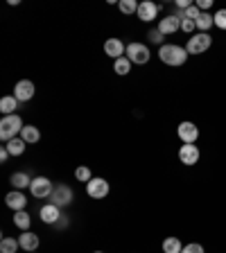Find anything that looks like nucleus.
<instances>
[{"mask_svg":"<svg viewBox=\"0 0 226 253\" xmlns=\"http://www.w3.org/2000/svg\"><path fill=\"white\" fill-rule=\"evenodd\" d=\"M158 57H161V61L165 66H183L190 54L185 47L177 45V43H165V45L158 47Z\"/></svg>","mask_w":226,"mask_h":253,"instance_id":"obj_1","label":"nucleus"},{"mask_svg":"<svg viewBox=\"0 0 226 253\" xmlns=\"http://www.w3.org/2000/svg\"><path fill=\"white\" fill-rule=\"evenodd\" d=\"M23 120L18 113H14V116H5L2 120H0V138L5 142L14 140V138H18V133L23 131Z\"/></svg>","mask_w":226,"mask_h":253,"instance_id":"obj_2","label":"nucleus"},{"mask_svg":"<svg viewBox=\"0 0 226 253\" xmlns=\"http://www.w3.org/2000/svg\"><path fill=\"white\" fill-rule=\"evenodd\" d=\"M211 45H213V37H211V34L197 32L195 37L188 39V43H185V50H188V54H204Z\"/></svg>","mask_w":226,"mask_h":253,"instance_id":"obj_3","label":"nucleus"},{"mask_svg":"<svg viewBox=\"0 0 226 253\" xmlns=\"http://www.w3.org/2000/svg\"><path fill=\"white\" fill-rule=\"evenodd\" d=\"M127 59L132 63H138V66H142V63H147L149 61V47L147 45H142V43H129L127 45V54H125Z\"/></svg>","mask_w":226,"mask_h":253,"instance_id":"obj_4","label":"nucleus"},{"mask_svg":"<svg viewBox=\"0 0 226 253\" xmlns=\"http://www.w3.org/2000/svg\"><path fill=\"white\" fill-rule=\"evenodd\" d=\"M177 136H179V140L183 142V145H195L197 138H199V126H197L195 122L185 120L177 126Z\"/></svg>","mask_w":226,"mask_h":253,"instance_id":"obj_5","label":"nucleus"},{"mask_svg":"<svg viewBox=\"0 0 226 253\" xmlns=\"http://www.w3.org/2000/svg\"><path fill=\"white\" fill-rule=\"evenodd\" d=\"M52 190H54L52 181L45 179V176H37V179H32V183H30V192H32V197H37V199H45V197H50L52 195Z\"/></svg>","mask_w":226,"mask_h":253,"instance_id":"obj_6","label":"nucleus"},{"mask_svg":"<svg viewBox=\"0 0 226 253\" xmlns=\"http://www.w3.org/2000/svg\"><path fill=\"white\" fill-rule=\"evenodd\" d=\"M70 201H73V190H70L68 185H54L52 195H50V204L63 208V206H68Z\"/></svg>","mask_w":226,"mask_h":253,"instance_id":"obj_7","label":"nucleus"},{"mask_svg":"<svg viewBox=\"0 0 226 253\" xmlns=\"http://www.w3.org/2000/svg\"><path fill=\"white\" fill-rule=\"evenodd\" d=\"M86 192H89L90 199H104L109 195V181L104 179H90L86 183Z\"/></svg>","mask_w":226,"mask_h":253,"instance_id":"obj_8","label":"nucleus"},{"mask_svg":"<svg viewBox=\"0 0 226 253\" xmlns=\"http://www.w3.org/2000/svg\"><path fill=\"white\" fill-rule=\"evenodd\" d=\"M158 9H161V5H156V2H152V0H145V2H140L138 5V18H140L142 23H152L154 18L158 16Z\"/></svg>","mask_w":226,"mask_h":253,"instance_id":"obj_9","label":"nucleus"},{"mask_svg":"<svg viewBox=\"0 0 226 253\" xmlns=\"http://www.w3.org/2000/svg\"><path fill=\"white\" fill-rule=\"evenodd\" d=\"M34 90L37 88H34V84H32L30 79H21V82L14 86V97L18 102H27L34 97Z\"/></svg>","mask_w":226,"mask_h":253,"instance_id":"obj_10","label":"nucleus"},{"mask_svg":"<svg viewBox=\"0 0 226 253\" xmlns=\"http://www.w3.org/2000/svg\"><path fill=\"white\" fill-rule=\"evenodd\" d=\"M199 147L197 145H181V149H179V161L183 165H195V163H199Z\"/></svg>","mask_w":226,"mask_h":253,"instance_id":"obj_11","label":"nucleus"},{"mask_svg":"<svg viewBox=\"0 0 226 253\" xmlns=\"http://www.w3.org/2000/svg\"><path fill=\"white\" fill-rule=\"evenodd\" d=\"M5 204L9 206L14 212H18V211H25V206H27V197L23 195L21 190H11L9 195L5 197Z\"/></svg>","mask_w":226,"mask_h":253,"instance_id":"obj_12","label":"nucleus"},{"mask_svg":"<svg viewBox=\"0 0 226 253\" xmlns=\"http://www.w3.org/2000/svg\"><path fill=\"white\" fill-rule=\"evenodd\" d=\"M104 52L109 54L111 59H120L127 54V45L120 41V39H109V41L104 43Z\"/></svg>","mask_w":226,"mask_h":253,"instance_id":"obj_13","label":"nucleus"},{"mask_svg":"<svg viewBox=\"0 0 226 253\" xmlns=\"http://www.w3.org/2000/svg\"><path fill=\"white\" fill-rule=\"evenodd\" d=\"M158 30L163 32L165 37H168V34H174L177 30H181V18L177 14L165 16V18H161V21H158Z\"/></svg>","mask_w":226,"mask_h":253,"instance_id":"obj_14","label":"nucleus"},{"mask_svg":"<svg viewBox=\"0 0 226 253\" xmlns=\"http://www.w3.org/2000/svg\"><path fill=\"white\" fill-rule=\"evenodd\" d=\"M41 219L45 221V224H57L59 219H61V208L59 206H54V204H47V206H43L41 208Z\"/></svg>","mask_w":226,"mask_h":253,"instance_id":"obj_15","label":"nucleus"},{"mask_svg":"<svg viewBox=\"0 0 226 253\" xmlns=\"http://www.w3.org/2000/svg\"><path fill=\"white\" fill-rule=\"evenodd\" d=\"M18 242H21L23 251H37L39 249V235L37 233H30V231H23L18 235Z\"/></svg>","mask_w":226,"mask_h":253,"instance_id":"obj_16","label":"nucleus"},{"mask_svg":"<svg viewBox=\"0 0 226 253\" xmlns=\"http://www.w3.org/2000/svg\"><path fill=\"white\" fill-rule=\"evenodd\" d=\"M21 138L27 145H34V142H39V138H41V131H39V126H34V125H25L21 131Z\"/></svg>","mask_w":226,"mask_h":253,"instance_id":"obj_17","label":"nucleus"},{"mask_svg":"<svg viewBox=\"0 0 226 253\" xmlns=\"http://www.w3.org/2000/svg\"><path fill=\"white\" fill-rule=\"evenodd\" d=\"M16 109H18V100H16L14 95H5V97L0 100V111H2L5 116H14Z\"/></svg>","mask_w":226,"mask_h":253,"instance_id":"obj_18","label":"nucleus"},{"mask_svg":"<svg viewBox=\"0 0 226 253\" xmlns=\"http://www.w3.org/2000/svg\"><path fill=\"white\" fill-rule=\"evenodd\" d=\"M25 145H27V142L23 140V138H14V140L5 142V147H7V152H9V156H21V154L25 152Z\"/></svg>","mask_w":226,"mask_h":253,"instance_id":"obj_19","label":"nucleus"},{"mask_svg":"<svg viewBox=\"0 0 226 253\" xmlns=\"http://www.w3.org/2000/svg\"><path fill=\"white\" fill-rule=\"evenodd\" d=\"M11 185H14V190H23V188H30V183H32V179L27 176L25 172H14L11 174Z\"/></svg>","mask_w":226,"mask_h":253,"instance_id":"obj_20","label":"nucleus"},{"mask_svg":"<svg viewBox=\"0 0 226 253\" xmlns=\"http://www.w3.org/2000/svg\"><path fill=\"white\" fill-rule=\"evenodd\" d=\"M195 23H197V30L204 32V34H208V30L215 25V21H213V14H208V11H201V16L197 18Z\"/></svg>","mask_w":226,"mask_h":253,"instance_id":"obj_21","label":"nucleus"},{"mask_svg":"<svg viewBox=\"0 0 226 253\" xmlns=\"http://www.w3.org/2000/svg\"><path fill=\"white\" fill-rule=\"evenodd\" d=\"M183 251V244H181L179 237H165L163 240V253H181Z\"/></svg>","mask_w":226,"mask_h":253,"instance_id":"obj_22","label":"nucleus"},{"mask_svg":"<svg viewBox=\"0 0 226 253\" xmlns=\"http://www.w3.org/2000/svg\"><path fill=\"white\" fill-rule=\"evenodd\" d=\"M21 249V242L14 240V237H2L0 240V253H16Z\"/></svg>","mask_w":226,"mask_h":253,"instance_id":"obj_23","label":"nucleus"},{"mask_svg":"<svg viewBox=\"0 0 226 253\" xmlns=\"http://www.w3.org/2000/svg\"><path fill=\"white\" fill-rule=\"evenodd\" d=\"M14 224L21 228V231H27V228H30V224H32V217L27 215L25 211H18V212H14Z\"/></svg>","mask_w":226,"mask_h":253,"instance_id":"obj_24","label":"nucleus"},{"mask_svg":"<svg viewBox=\"0 0 226 253\" xmlns=\"http://www.w3.org/2000/svg\"><path fill=\"white\" fill-rule=\"evenodd\" d=\"M113 70H116L118 75H122V77H125V75H129V70H132V61H129L127 57L116 59V61H113Z\"/></svg>","mask_w":226,"mask_h":253,"instance_id":"obj_25","label":"nucleus"},{"mask_svg":"<svg viewBox=\"0 0 226 253\" xmlns=\"http://www.w3.org/2000/svg\"><path fill=\"white\" fill-rule=\"evenodd\" d=\"M118 7H120L122 14H138V2L136 0H120Z\"/></svg>","mask_w":226,"mask_h":253,"instance_id":"obj_26","label":"nucleus"},{"mask_svg":"<svg viewBox=\"0 0 226 253\" xmlns=\"http://www.w3.org/2000/svg\"><path fill=\"white\" fill-rule=\"evenodd\" d=\"M75 176H77V181H82V183H89V181L93 179V174H90V169H89V168H84V165L75 169Z\"/></svg>","mask_w":226,"mask_h":253,"instance_id":"obj_27","label":"nucleus"},{"mask_svg":"<svg viewBox=\"0 0 226 253\" xmlns=\"http://www.w3.org/2000/svg\"><path fill=\"white\" fill-rule=\"evenodd\" d=\"M213 21H215V27L226 30V9H217L215 14H213Z\"/></svg>","mask_w":226,"mask_h":253,"instance_id":"obj_28","label":"nucleus"},{"mask_svg":"<svg viewBox=\"0 0 226 253\" xmlns=\"http://www.w3.org/2000/svg\"><path fill=\"white\" fill-rule=\"evenodd\" d=\"M163 39H165V34L158 30V27H156V30H149V41H152V43H156V45H165Z\"/></svg>","mask_w":226,"mask_h":253,"instance_id":"obj_29","label":"nucleus"},{"mask_svg":"<svg viewBox=\"0 0 226 253\" xmlns=\"http://www.w3.org/2000/svg\"><path fill=\"white\" fill-rule=\"evenodd\" d=\"M197 27L195 21H190V18H181V32H185V34H192Z\"/></svg>","mask_w":226,"mask_h":253,"instance_id":"obj_30","label":"nucleus"},{"mask_svg":"<svg viewBox=\"0 0 226 253\" xmlns=\"http://www.w3.org/2000/svg\"><path fill=\"white\" fill-rule=\"evenodd\" d=\"M181 253H206V251H204V247H201V244L190 242V244H185L183 251H181Z\"/></svg>","mask_w":226,"mask_h":253,"instance_id":"obj_31","label":"nucleus"},{"mask_svg":"<svg viewBox=\"0 0 226 253\" xmlns=\"http://www.w3.org/2000/svg\"><path fill=\"white\" fill-rule=\"evenodd\" d=\"M197 7H199L201 11H208L213 7V0H197Z\"/></svg>","mask_w":226,"mask_h":253,"instance_id":"obj_32","label":"nucleus"},{"mask_svg":"<svg viewBox=\"0 0 226 253\" xmlns=\"http://www.w3.org/2000/svg\"><path fill=\"white\" fill-rule=\"evenodd\" d=\"M68 224H70V221H68V217H66V215H61V219H59L57 224H54V228H59V231H61V228H66V226H68Z\"/></svg>","mask_w":226,"mask_h":253,"instance_id":"obj_33","label":"nucleus"},{"mask_svg":"<svg viewBox=\"0 0 226 253\" xmlns=\"http://www.w3.org/2000/svg\"><path fill=\"white\" fill-rule=\"evenodd\" d=\"M7 158H9V152H7V147L0 149V163H5Z\"/></svg>","mask_w":226,"mask_h":253,"instance_id":"obj_34","label":"nucleus"},{"mask_svg":"<svg viewBox=\"0 0 226 253\" xmlns=\"http://www.w3.org/2000/svg\"><path fill=\"white\" fill-rule=\"evenodd\" d=\"M25 253H37V251H25Z\"/></svg>","mask_w":226,"mask_h":253,"instance_id":"obj_35","label":"nucleus"},{"mask_svg":"<svg viewBox=\"0 0 226 253\" xmlns=\"http://www.w3.org/2000/svg\"><path fill=\"white\" fill-rule=\"evenodd\" d=\"M95 253H102V251H95Z\"/></svg>","mask_w":226,"mask_h":253,"instance_id":"obj_36","label":"nucleus"}]
</instances>
